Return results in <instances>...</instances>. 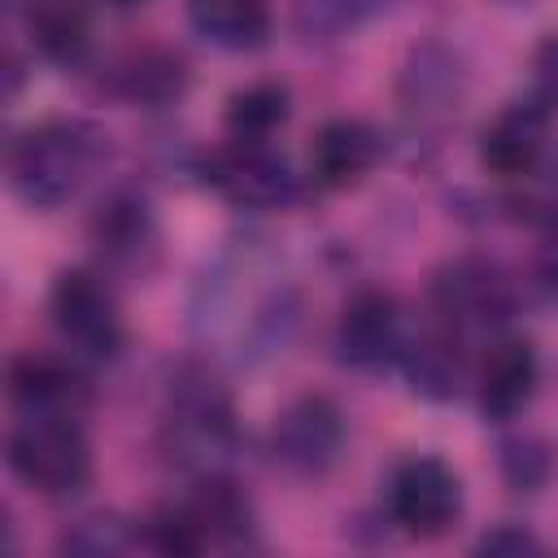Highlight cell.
Returning <instances> with one entry per match:
<instances>
[{"label":"cell","instance_id":"cell-1","mask_svg":"<svg viewBox=\"0 0 558 558\" xmlns=\"http://www.w3.org/2000/svg\"><path fill=\"white\" fill-rule=\"evenodd\" d=\"M105 131L87 118H48L9 144V187L31 209H57L78 196L105 157Z\"/></svg>","mask_w":558,"mask_h":558},{"label":"cell","instance_id":"cell-2","mask_svg":"<svg viewBox=\"0 0 558 558\" xmlns=\"http://www.w3.org/2000/svg\"><path fill=\"white\" fill-rule=\"evenodd\" d=\"M161 436L183 466H209L235 445V410L222 379L209 366H183L166 392Z\"/></svg>","mask_w":558,"mask_h":558},{"label":"cell","instance_id":"cell-3","mask_svg":"<svg viewBox=\"0 0 558 558\" xmlns=\"http://www.w3.org/2000/svg\"><path fill=\"white\" fill-rule=\"evenodd\" d=\"M9 471L44 493L74 497L92 484V445L70 414H26L9 432Z\"/></svg>","mask_w":558,"mask_h":558},{"label":"cell","instance_id":"cell-4","mask_svg":"<svg viewBox=\"0 0 558 558\" xmlns=\"http://www.w3.org/2000/svg\"><path fill=\"white\" fill-rule=\"evenodd\" d=\"M201 174L240 209H288L301 201V179L266 140H227L201 161Z\"/></svg>","mask_w":558,"mask_h":558},{"label":"cell","instance_id":"cell-5","mask_svg":"<svg viewBox=\"0 0 558 558\" xmlns=\"http://www.w3.org/2000/svg\"><path fill=\"white\" fill-rule=\"evenodd\" d=\"M48 314L57 336L83 357H113L122 349V314L96 270H61L48 292Z\"/></svg>","mask_w":558,"mask_h":558},{"label":"cell","instance_id":"cell-6","mask_svg":"<svg viewBox=\"0 0 558 558\" xmlns=\"http://www.w3.org/2000/svg\"><path fill=\"white\" fill-rule=\"evenodd\" d=\"M340 449H344V414L323 392H305L288 401L270 427V453L296 480L327 475L340 462Z\"/></svg>","mask_w":558,"mask_h":558},{"label":"cell","instance_id":"cell-7","mask_svg":"<svg viewBox=\"0 0 558 558\" xmlns=\"http://www.w3.org/2000/svg\"><path fill=\"white\" fill-rule=\"evenodd\" d=\"M92 244L109 275L144 279L161 257V231L148 201L135 187H113L92 209Z\"/></svg>","mask_w":558,"mask_h":558},{"label":"cell","instance_id":"cell-8","mask_svg":"<svg viewBox=\"0 0 558 558\" xmlns=\"http://www.w3.org/2000/svg\"><path fill=\"white\" fill-rule=\"evenodd\" d=\"M388 514L405 536L436 541L462 514V480L440 458H405L388 484Z\"/></svg>","mask_w":558,"mask_h":558},{"label":"cell","instance_id":"cell-9","mask_svg":"<svg viewBox=\"0 0 558 558\" xmlns=\"http://www.w3.org/2000/svg\"><path fill=\"white\" fill-rule=\"evenodd\" d=\"M432 314L466 336L497 327L514 314V283L484 257H458L432 275Z\"/></svg>","mask_w":558,"mask_h":558},{"label":"cell","instance_id":"cell-10","mask_svg":"<svg viewBox=\"0 0 558 558\" xmlns=\"http://www.w3.org/2000/svg\"><path fill=\"white\" fill-rule=\"evenodd\" d=\"M336 357L353 371H375L392 357H401L405 336H401V305L384 288H357L340 318H336Z\"/></svg>","mask_w":558,"mask_h":558},{"label":"cell","instance_id":"cell-11","mask_svg":"<svg viewBox=\"0 0 558 558\" xmlns=\"http://www.w3.org/2000/svg\"><path fill=\"white\" fill-rule=\"evenodd\" d=\"M4 384H9V401L22 414H70V418H78V410L92 401L87 375L70 357H57V353L26 349V353L9 357Z\"/></svg>","mask_w":558,"mask_h":558},{"label":"cell","instance_id":"cell-12","mask_svg":"<svg viewBox=\"0 0 558 558\" xmlns=\"http://www.w3.org/2000/svg\"><path fill=\"white\" fill-rule=\"evenodd\" d=\"M187 83H192L187 57L170 44H131L105 70V87L118 100L144 105V109H166V105L183 100Z\"/></svg>","mask_w":558,"mask_h":558},{"label":"cell","instance_id":"cell-13","mask_svg":"<svg viewBox=\"0 0 558 558\" xmlns=\"http://www.w3.org/2000/svg\"><path fill=\"white\" fill-rule=\"evenodd\" d=\"M462 96H466V65L453 48L445 44L410 48L397 78V100L405 105V113H414L418 122L449 118L462 105Z\"/></svg>","mask_w":558,"mask_h":558},{"label":"cell","instance_id":"cell-14","mask_svg":"<svg viewBox=\"0 0 558 558\" xmlns=\"http://www.w3.org/2000/svg\"><path fill=\"white\" fill-rule=\"evenodd\" d=\"M549 144V105L545 100H514L480 131V161L493 174L519 179L532 174Z\"/></svg>","mask_w":558,"mask_h":558},{"label":"cell","instance_id":"cell-15","mask_svg":"<svg viewBox=\"0 0 558 558\" xmlns=\"http://www.w3.org/2000/svg\"><path fill=\"white\" fill-rule=\"evenodd\" d=\"M183 510L201 536V549H240L253 541V501L222 471H205L201 484L183 497Z\"/></svg>","mask_w":558,"mask_h":558},{"label":"cell","instance_id":"cell-16","mask_svg":"<svg viewBox=\"0 0 558 558\" xmlns=\"http://www.w3.org/2000/svg\"><path fill=\"white\" fill-rule=\"evenodd\" d=\"M401 366H405V379H410V388L418 397H427V401H453L466 388V375H471L466 331L445 327V323H432L418 340H410L401 349Z\"/></svg>","mask_w":558,"mask_h":558},{"label":"cell","instance_id":"cell-17","mask_svg":"<svg viewBox=\"0 0 558 558\" xmlns=\"http://www.w3.org/2000/svg\"><path fill=\"white\" fill-rule=\"evenodd\" d=\"M541 379V362H536V349L527 340H497L484 362H480V375H475V401H480V414L488 423H506L514 418L532 388Z\"/></svg>","mask_w":558,"mask_h":558},{"label":"cell","instance_id":"cell-18","mask_svg":"<svg viewBox=\"0 0 558 558\" xmlns=\"http://www.w3.org/2000/svg\"><path fill=\"white\" fill-rule=\"evenodd\" d=\"M379 153H384V140L375 135V126L357 118H336L310 144V174L314 183L344 192V187H357L375 170Z\"/></svg>","mask_w":558,"mask_h":558},{"label":"cell","instance_id":"cell-19","mask_svg":"<svg viewBox=\"0 0 558 558\" xmlns=\"http://www.w3.org/2000/svg\"><path fill=\"white\" fill-rule=\"evenodd\" d=\"M22 22L35 52L57 65H78L92 48V17L83 0H26Z\"/></svg>","mask_w":558,"mask_h":558},{"label":"cell","instance_id":"cell-20","mask_svg":"<svg viewBox=\"0 0 558 558\" xmlns=\"http://www.w3.org/2000/svg\"><path fill=\"white\" fill-rule=\"evenodd\" d=\"M196 35L227 52L262 48L270 35V0H187Z\"/></svg>","mask_w":558,"mask_h":558},{"label":"cell","instance_id":"cell-21","mask_svg":"<svg viewBox=\"0 0 558 558\" xmlns=\"http://www.w3.org/2000/svg\"><path fill=\"white\" fill-rule=\"evenodd\" d=\"M288 109H292L288 87L262 78V83H248V87L231 92L222 122H227L231 140H270L288 122Z\"/></svg>","mask_w":558,"mask_h":558},{"label":"cell","instance_id":"cell-22","mask_svg":"<svg viewBox=\"0 0 558 558\" xmlns=\"http://www.w3.org/2000/svg\"><path fill=\"white\" fill-rule=\"evenodd\" d=\"M140 541V527H131L122 514L113 510H96V514H83L74 519L61 536H57V549L61 554H92V558H105V554H122Z\"/></svg>","mask_w":558,"mask_h":558},{"label":"cell","instance_id":"cell-23","mask_svg":"<svg viewBox=\"0 0 558 558\" xmlns=\"http://www.w3.org/2000/svg\"><path fill=\"white\" fill-rule=\"evenodd\" d=\"M497 466H501V480L514 493H541L554 475V449L541 436H510L501 445Z\"/></svg>","mask_w":558,"mask_h":558},{"label":"cell","instance_id":"cell-24","mask_svg":"<svg viewBox=\"0 0 558 558\" xmlns=\"http://www.w3.org/2000/svg\"><path fill=\"white\" fill-rule=\"evenodd\" d=\"M384 0H296V26L310 39H336L362 26Z\"/></svg>","mask_w":558,"mask_h":558},{"label":"cell","instance_id":"cell-25","mask_svg":"<svg viewBox=\"0 0 558 558\" xmlns=\"http://www.w3.org/2000/svg\"><path fill=\"white\" fill-rule=\"evenodd\" d=\"M536 549H541V541L519 523H501L475 541V554H536Z\"/></svg>","mask_w":558,"mask_h":558},{"label":"cell","instance_id":"cell-26","mask_svg":"<svg viewBox=\"0 0 558 558\" xmlns=\"http://www.w3.org/2000/svg\"><path fill=\"white\" fill-rule=\"evenodd\" d=\"M532 74H536V100H545L549 109L558 105V35H545L536 57H532Z\"/></svg>","mask_w":558,"mask_h":558},{"label":"cell","instance_id":"cell-27","mask_svg":"<svg viewBox=\"0 0 558 558\" xmlns=\"http://www.w3.org/2000/svg\"><path fill=\"white\" fill-rule=\"evenodd\" d=\"M109 9H135V4H144V0H105Z\"/></svg>","mask_w":558,"mask_h":558}]
</instances>
